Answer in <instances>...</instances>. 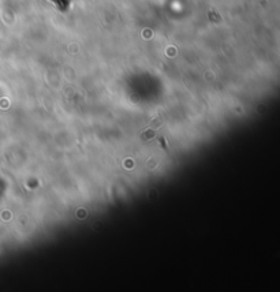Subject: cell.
<instances>
[{"label":"cell","instance_id":"obj_1","mask_svg":"<svg viewBox=\"0 0 280 292\" xmlns=\"http://www.w3.org/2000/svg\"><path fill=\"white\" fill-rule=\"evenodd\" d=\"M52 2H55V5H58L60 10L67 9V6H68L67 0H52Z\"/></svg>","mask_w":280,"mask_h":292}]
</instances>
